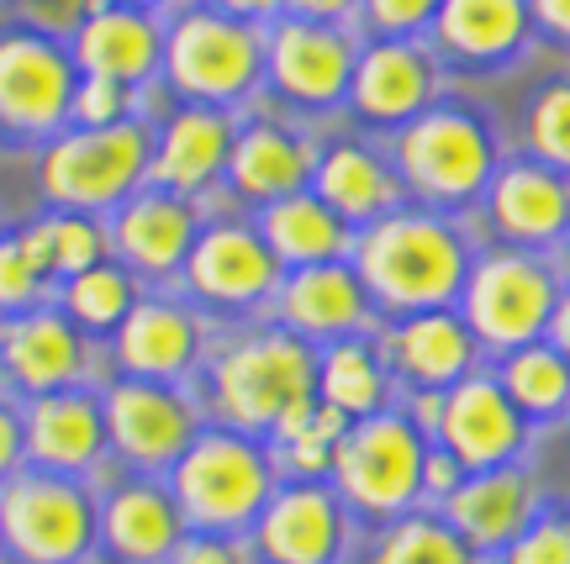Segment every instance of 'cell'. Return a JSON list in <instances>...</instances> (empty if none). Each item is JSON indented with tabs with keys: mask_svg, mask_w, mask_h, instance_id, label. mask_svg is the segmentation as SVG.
<instances>
[{
	"mask_svg": "<svg viewBox=\"0 0 570 564\" xmlns=\"http://www.w3.org/2000/svg\"><path fill=\"white\" fill-rule=\"evenodd\" d=\"M154 164V138L142 121L122 127H69L53 132L38 159V185L53 211L101 217L117 211L127 196H138Z\"/></svg>",
	"mask_w": 570,
	"mask_h": 564,
	"instance_id": "cell-1",
	"label": "cell"
},
{
	"mask_svg": "<svg viewBox=\"0 0 570 564\" xmlns=\"http://www.w3.org/2000/svg\"><path fill=\"white\" fill-rule=\"evenodd\" d=\"M169 491L190 533H244L275 496V464L248 433L217 427L196 433V444L175 464Z\"/></svg>",
	"mask_w": 570,
	"mask_h": 564,
	"instance_id": "cell-2",
	"label": "cell"
},
{
	"mask_svg": "<svg viewBox=\"0 0 570 564\" xmlns=\"http://www.w3.org/2000/svg\"><path fill=\"white\" fill-rule=\"evenodd\" d=\"M101 544V502L90 485L53 469L0 481V548L17 564H85Z\"/></svg>",
	"mask_w": 570,
	"mask_h": 564,
	"instance_id": "cell-3",
	"label": "cell"
},
{
	"mask_svg": "<svg viewBox=\"0 0 570 564\" xmlns=\"http://www.w3.org/2000/svg\"><path fill=\"white\" fill-rule=\"evenodd\" d=\"M217 412L238 433H275V427L302 412L317 385V359L296 333H259L227 348L217 359Z\"/></svg>",
	"mask_w": 570,
	"mask_h": 564,
	"instance_id": "cell-4",
	"label": "cell"
},
{
	"mask_svg": "<svg viewBox=\"0 0 570 564\" xmlns=\"http://www.w3.org/2000/svg\"><path fill=\"white\" fill-rule=\"evenodd\" d=\"M360 280L375 301L423 311V306H444L460 290L465 259L449 227L428 217H386L360 238Z\"/></svg>",
	"mask_w": 570,
	"mask_h": 564,
	"instance_id": "cell-5",
	"label": "cell"
},
{
	"mask_svg": "<svg viewBox=\"0 0 570 564\" xmlns=\"http://www.w3.org/2000/svg\"><path fill=\"white\" fill-rule=\"evenodd\" d=\"M164 69L185 101L223 111L227 101L254 90L265 69V42L254 21L223 17V11H185L164 38Z\"/></svg>",
	"mask_w": 570,
	"mask_h": 564,
	"instance_id": "cell-6",
	"label": "cell"
},
{
	"mask_svg": "<svg viewBox=\"0 0 570 564\" xmlns=\"http://www.w3.org/2000/svg\"><path fill=\"white\" fill-rule=\"evenodd\" d=\"M423 438L417 427L402 423V417H360L348 427L338 448H333V475H338V491L360 512H402V506L423 491Z\"/></svg>",
	"mask_w": 570,
	"mask_h": 564,
	"instance_id": "cell-7",
	"label": "cell"
},
{
	"mask_svg": "<svg viewBox=\"0 0 570 564\" xmlns=\"http://www.w3.org/2000/svg\"><path fill=\"white\" fill-rule=\"evenodd\" d=\"M75 53L42 32H6L0 38V132L53 138L69 127L75 101Z\"/></svg>",
	"mask_w": 570,
	"mask_h": 564,
	"instance_id": "cell-8",
	"label": "cell"
},
{
	"mask_svg": "<svg viewBox=\"0 0 570 564\" xmlns=\"http://www.w3.org/2000/svg\"><path fill=\"white\" fill-rule=\"evenodd\" d=\"M90 375V338L59 311V301H42L0 327V396H53L75 390Z\"/></svg>",
	"mask_w": 570,
	"mask_h": 564,
	"instance_id": "cell-9",
	"label": "cell"
},
{
	"mask_svg": "<svg viewBox=\"0 0 570 564\" xmlns=\"http://www.w3.org/2000/svg\"><path fill=\"white\" fill-rule=\"evenodd\" d=\"M106 444L132 469H175L180 454L196 444V412L180 390L159 380H117L101 390Z\"/></svg>",
	"mask_w": 570,
	"mask_h": 564,
	"instance_id": "cell-10",
	"label": "cell"
},
{
	"mask_svg": "<svg viewBox=\"0 0 570 564\" xmlns=\"http://www.w3.org/2000/svg\"><path fill=\"white\" fill-rule=\"evenodd\" d=\"M21 438H27L32 469H53V475H75V481H85L111 448L101 396H90L85 385L21 402Z\"/></svg>",
	"mask_w": 570,
	"mask_h": 564,
	"instance_id": "cell-11",
	"label": "cell"
},
{
	"mask_svg": "<svg viewBox=\"0 0 570 564\" xmlns=\"http://www.w3.org/2000/svg\"><path fill=\"white\" fill-rule=\"evenodd\" d=\"M111 254L132 269V275H175L190 248H196V211L185 196L175 190H159V185H142L138 196H127L117 211H111Z\"/></svg>",
	"mask_w": 570,
	"mask_h": 564,
	"instance_id": "cell-12",
	"label": "cell"
},
{
	"mask_svg": "<svg viewBox=\"0 0 570 564\" xmlns=\"http://www.w3.org/2000/svg\"><path fill=\"white\" fill-rule=\"evenodd\" d=\"M185 285L212 306H254L281 285V259L254 227L223 222L196 238L185 259Z\"/></svg>",
	"mask_w": 570,
	"mask_h": 564,
	"instance_id": "cell-13",
	"label": "cell"
},
{
	"mask_svg": "<svg viewBox=\"0 0 570 564\" xmlns=\"http://www.w3.org/2000/svg\"><path fill=\"white\" fill-rule=\"evenodd\" d=\"M402 169H407V180L417 185L423 196H439V201L470 196L491 169L487 132L470 117L433 111V117L407 127V138H402Z\"/></svg>",
	"mask_w": 570,
	"mask_h": 564,
	"instance_id": "cell-14",
	"label": "cell"
},
{
	"mask_svg": "<svg viewBox=\"0 0 570 564\" xmlns=\"http://www.w3.org/2000/svg\"><path fill=\"white\" fill-rule=\"evenodd\" d=\"M265 63L281 96L302 106H333L338 96H348V80H354V48L327 21H281L265 48Z\"/></svg>",
	"mask_w": 570,
	"mask_h": 564,
	"instance_id": "cell-15",
	"label": "cell"
},
{
	"mask_svg": "<svg viewBox=\"0 0 570 564\" xmlns=\"http://www.w3.org/2000/svg\"><path fill=\"white\" fill-rule=\"evenodd\" d=\"M69 53H75L80 75H96V80L138 90L142 80H154L164 69V32L148 11L106 0L101 11H90L80 21V32L69 38Z\"/></svg>",
	"mask_w": 570,
	"mask_h": 564,
	"instance_id": "cell-16",
	"label": "cell"
},
{
	"mask_svg": "<svg viewBox=\"0 0 570 564\" xmlns=\"http://www.w3.org/2000/svg\"><path fill=\"white\" fill-rule=\"evenodd\" d=\"M117 364L132 380H180L202 359V323L180 301H138L127 323L111 333Z\"/></svg>",
	"mask_w": 570,
	"mask_h": 564,
	"instance_id": "cell-17",
	"label": "cell"
},
{
	"mask_svg": "<svg viewBox=\"0 0 570 564\" xmlns=\"http://www.w3.org/2000/svg\"><path fill=\"white\" fill-rule=\"evenodd\" d=\"M254 527H259V554L269 564H333L344 548V506L323 485L275 491Z\"/></svg>",
	"mask_w": 570,
	"mask_h": 564,
	"instance_id": "cell-18",
	"label": "cell"
},
{
	"mask_svg": "<svg viewBox=\"0 0 570 564\" xmlns=\"http://www.w3.org/2000/svg\"><path fill=\"white\" fill-rule=\"evenodd\" d=\"M233 121L217 106H185L180 117H169L159 138H154V164H148V180L159 190H175V196H196L217 180L233 159Z\"/></svg>",
	"mask_w": 570,
	"mask_h": 564,
	"instance_id": "cell-19",
	"label": "cell"
},
{
	"mask_svg": "<svg viewBox=\"0 0 570 564\" xmlns=\"http://www.w3.org/2000/svg\"><path fill=\"white\" fill-rule=\"evenodd\" d=\"M185 538V517L175 491L154 481H127L101 502V544L122 564H169Z\"/></svg>",
	"mask_w": 570,
	"mask_h": 564,
	"instance_id": "cell-20",
	"label": "cell"
},
{
	"mask_svg": "<svg viewBox=\"0 0 570 564\" xmlns=\"http://www.w3.org/2000/svg\"><path fill=\"white\" fill-rule=\"evenodd\" d=\"M370 290L348 264H312L281 285V317L296 338H344L365 323Z\"/></svg>",
	"mask_w": 570,
	"mask_h": 564,
	"instance_id": "cell-21",
	"label": "cell"
},
{
	"mask_svg": "<svg viewBox=\"0 0 570 564\" xmlns=\"http://www.w3.org/2000/svg\"><path fill=\"white\" fill-rule=\"evenodd\" d=\"M550 311V280L523 259H491L470 280V323L491 343H523L544 327Z\"/></svg>",
	"mask_w": 570,
	"mask_h": 564,
	"instance_id": "cell-22",
	"label": "cell"
},
{
	"mask_svg": "<svg viewBox=\"0 0 570 564\" xmlns=\"http://www.w3.org/2000/svg\"><path fill=\"white\" fill-rule=\"evenodd\" d=\"M312 148H306L296 132L285 127H269V121H254L233 138V159H227V175H233V190L248 196V201H285V196H302L306 175H312Z\"/></svg>",
	"mask_w": 570,
	"mask_h": 564,
	"instance_id": "cell-23",
	"label": "cell"
},
{
	"mask_svg": "<svg viewBox=\"0 0 570 564\" xmlns=\"http://www.w3.org/2000/svg\"><path fill=\"white\" fill-rule=\"evenodd\" d=\"M428 85H433V69H428V59L417 48L381 42V48H370L365 59L354 63L348 96L360 106V117L370 121H407L423 111Z\"/></svg>",
	"mask_w": 570,
	"mask_h": 564,
	"instance_id": "cell-24",
	"label": "cell"
},
{
	"mask_svg": "<svg viewBox=\"0 0 570 564\" xmlns=\"http://www.w3.org/2000/svg\"><path fill=\"white\" fill-rule=\"evenodd\" d=\"M259 238L269 243V254L281 264L312 269V264H338L348 254V222L323 201V196H285V201L265 206Z\"/></svg>",
	"mask_w": 570,
	"mask_h": 564,
	"instance_id": "cell-25",
	"label": "cell"
},
{
	"mask_svg": "<svg viewBox=\"0 0 570 564\" xmlns=\"http://www.w3.org/2000/svg\"><path fill=\"white\" fill-rule=\"evenodd\" d=\"M449 438V454L460 464H497L508 459L512 448H518V417H512L508 396L497 390V385H460L454 396L444 402V417H439Z\"/></svg>",
	"mask_w": 570,
	"mask_h": 564,
	"instance_id": "cell-26",
	"label": "cell"
},
{
	"mask_svg": "<svg viewBox=\"0 0 570 564\" xmlns=\"http://www.w3.org/2000/svg\"><path fill=\"white\" fill-rule=\"evenodd\" d=\"M312 175H317V196H323L344 222H375L391 206V196H396L386 164L375 159L370 148H354V142L323 154Z\"/></svg>",
	"mask_w": 570,
	"mask_h": 564,
	"instance_id": "cell-27",
	"label": "cell"
},
{
	"mask_svg": "<svg viewBox=\"0 0 570 564\" xmlns=\"http://www.w3.org/2000/svg\"><path fill=\"white\" fill-rule=\"evenodd\" d=\"M21 243H27L32 264L48 275L53 290H59L63 280L85 275V269L106 264V254H111V238L101 232V222H96V217H80V211H53V217H38L32 227H21Z\"/></svg>",
	"mask_w": 570,
	"mask_h": 564,
	"instance_id": "cell-28",
	"label": "cell"
},
{
	"mask_svg": "<svg viewBox=\"0 0 570 564\" xmlns=\"http://www.w3.org/2000/svg\"><path fill=\"white\" fill-rule=\"evenodd\" d=\"M439 38L460 59H502L523 38V0H444Z\"/></svg>",
	"mask_w": 570,
	"mask_h": 564,
	"instance_id": "cell-29",
	"label": "cell"
},
{
	"mask_svg": "<svg viewBox=\"0 0 570 564\" xmlns=\"http://www.w3.org/2000/svg\"><path fill=\"white\" fill-rule=\"evenodd\" d=\"M53 301H59V311L80 327L85 338H101V333H117L127 323V311L138 306V280H132L127 264L106 259L96 269L75 275V280H63Z\"/></svg>",
	"mask_w": 570,
	"mask_h": 564,
	"instance_id": "cell-30",
	"label": "cell"
},
{
	"mask_svg": "<svg viewBox=\"0 0 570 564\" xmlns=\"http://www.w3.org/2000/svg\"><path fill=\"white\" fill-rule=\"evenodd\" d=\"M523 512H529V485L523 475H487V481H470L465 491H454V533L470 538V544H508L512 533L523 527Z\"/></svg>",
	"mask_w": 570,
	"mask_h": 564,
	"instance_id": "cell-31",
	"label": "cell"
},
{
	"mask_svg": "<svg viewBox=\"0 0 570 564\" xmlns=\"http://www.w3.org/2000/svg\"><path fill=\"white\" fill-rule=\"evenodd\" d=\"M391 359L402 364L412 380L444 385L465 369L470 338L454 317H444V311H423V317H412V323H402L396 333H391Z\"/></svg>",
	"mask_w": 570,
	"mask_h": 564,
	"instance_id": "cell-32",
	"label": "cell"
},
{
	"mask_svg": "<svg viewBox=\"0 0 570 564\" xmlns=\"http://www.w3.org/2000/svg\"><path fill=\"white\" fill-rule=\"evenodd\" d=\"M317 402H327L344 417H375L381 402H386V375H381V359L365 343H333L327 359L317 364Z\"/></svg>",
	"mask_w": 570,
	"mask_h": 564,
	"instance_id": "cell-33",
	"label": "cell"
},
{
	"mask_svg": "<svg viewBox=\"0 0 570 564\" xmlns=\"http://www.w3.org/2000/svg\"><path fill=\"white\" fill-rule=\"evenodd\" d=\"M566 211H570L566 190L550 175H539V169H512L508 180L497 185V217L518 238H550V232H560Z\"/></svg>",
	"mask_w": 570,
	"mask_h": 564,
	"instance_id": "cell-34",
	"label": "cell"
},
{
	"mask_svg": "<svg viewBox=\"0 0 570 564\" xmlns=\"http://www.w3.org/2000/svg\"><path fill=\"white\" fill-rule=\"evenodd\" d=\"M375 564H470V554L454 527H439V523H428V517H417V523L391 527Z\"/></svg>",
	"mask_w": 570,
	"mask_h": 564,
	"instance_id": "cell-35",
	"label": "cell"
},
{
	"mask_svg": "<svg viewBox=\"0 0 570 564\" xmlns=\"http://www.w3.org/2000/svg\"><path fill=\"white\" fill-rule=\"evenodd\" d=\"M48 290H53V285H48V275L32 264L21 232H0V317H21V311H32V306L53 301Z\"/></svg>",
	"mask_w": 570,
	"mask_h": 564,
	"instance_id": "cell-36",
	"label": "cell"
},
{
	"mask_svg": "<svg viewBox=\"0 0 570 564\" xmlns=\"http://www.w3.org/2000/svg\"><path fill=\"white\" fill-rule=\"evenodd\" d=\"M508 385H512V402H518V406H529V412H550V406L566 402L570 375H566V364L554 359V354L529 348L523 359H512Z\"/></svg>",
	"mask_w": 570,
	"mask_h": 564,
	"instance_id": "cell-37",
	"label": "cell"
},
{
	"mask_svg": "<svg viewBox=\"0 0 570 564\" xmlns=\"http://www.w3.org/2000/svg\"><path fill=\"white\" fill-rule=\"evenodd\" d=\"M122 121H132V90L80 75L75 101H69V127H122Z\"/></svg>",
	"mask_w": 570,
	"mask_h": 564,
	"instance_id": "cell-38",
	"label": "cell"
},
{
	"mask_svg": "<svg viewBox=\"0 0 570 564\" xmlns=\"http://www.w3.org/2000/svg\"><path fill=\"white\" fill-rule=\"evenodd\" d=\"M106 0H17L27 32H42V38H75L80 21L90 11H101Z\"/></svg>",
	"mask_w": 570,
	"mask_h": 564,
	"instance_id": "cell-39",
	"label": "cell"
},
{
	"mask_svg": "<svg viewBox=\"0 0 570 564\" xmlns=\"http://www.w3.org/2000/svg\"><path fill=\"white\" fill-rule=\"evenodd\" d=\"M533 142H539L544 159L570 169V85H560V90H550L539 101V111H533Z\"/></svg>",
	"mask_w": 570,
	"mask_h": 564,
	"instance_id": "cell-40",
	"label": "cell"
},
{
	"mask_svg": "<svg viewBox=\"0 0 570 564\" xmlns=\"http://www.w3.org/2000/svg\"><path fill=\"white\" fill-rule=\"evenodd\" d=\"M169 564H248V554L233 544V533H185Z\"/></svg>",
	"mask_w": 570,
	"mask_h": 564,
	"instance_id": "cell-41",
	"label": "cell"
},
{
	"mask_svg": "<svg viewBox=\"0 0 570 564\" xmlns=\"http://www.w3.org/2000/svg\"><path fill=\"white\" fill-rule=\"evenodd\" d=\"M512 564H570V527L566 523L533 527L529 538L512 548Z\"/></svg>",
	"mask_w": 570,
	"mask_h": 564,
	"instance_id": "cell-42",
	"label": "cell"
},
{
	"mask_svg": "<svg viewBox=\"0 0 570 564\" xmlns=\"http://www.w3.org/2000/svg\"><path fill=\"white\" fill-rule=\"evenodd\" d=\"M439 6H444V0H365L370 21L386 27V32H412V27H423Z\"/></svg>",
	"mask_w": 570,
	"mask_h": 564,
	"instance_id": "cell-43",
	"label": "cell"
},
{
	"mask_svg": "<svg viewBox=\"0 0 570 564\" xmlns=\"http://www.w3.org/2000/svg\"><path fill=\"white\" fill-rule=\"evenodd\" d=\"M27 469V438H21V406L0 396V481Z\"/></svg>",
	"mask_w": 570,
	"mask_h": 564,
	"instance_id": "cell-44",
	"label": "cell"
},
{
	"mask_svg": "<svg viewBox=\"0 0 570 564\" xmlns=\"http://www.w3.org/2000/svg\"><path fill=\"white\" fill-rule=\"evenodd\" d=\"M285 0H212V11L223 17H238V21H259V17H275Z\"/></svg>",
	"mask_w": 570,
	"mask_h": 564,
	"instance_id": "cell-45",
	"label": "cell"
},
{
	"mask_svg": "<svg viewBox=\"0 0 570 564\" xmlns=\"http://www.w3.org/2000/svg\"><path fill=\"white\" fill-rule=\"evenodd\" d=\"M285 6H291L302 21H327V27H333V21L344 17L354 0H285Z\"/></svg>",
	"mask_w": 570,
	"mask_h": 564,
	"instance_id": "cell-46",
	"label": "cell"
},
{
	"mask_svg": "<svg viewBox=\"0 0 570 564\" xmlns=\"http://www.w3.org/2000/svg\"><path fill=\"white\" fill-rule=\"evenodd\" d=\"M454 469H460L454 454H428L423 459V485L428 491H454Z\"/></svg>",
	"mask_w": 570,
	"mask_h": 564,
	"instance_id": "cell-47",
	"label": "cell"
},
{
	"mask_svg": "<svg viewBox=\"0 0 570 564\" xmlns=\"http://www.w3.org/2000/svg\"><path fill=\"white\" fill-rule=\"evenodd\" d=\"M533 6H539V17L550 21L554 32H566L570 38V0H533Z\"/></svg>",
	"mask_w": 570,
	"mask_h": 564,
	"instance_id": "cell-48",
	"label": "cell"
},
{
	"mask_svg": "<svg viewBox=\"0 0 570 564\" xmlns=\"http://www.w3.org/2000/svg\"><path fill=\"white\" fill-rule=\"evenodd\" d=\"M554 333H560V348L570 354V301L560 306V317H554Z\"/></svg>",
	"mask_w": 570,
	"mask_h": 564,
	"instance_id": "cell-49",
	"label": "cell"
},
{
	"mask_svg": "<svg viewBox=\"0 0 570 564\" xmlns=\"http://www.w3.org/2000/svg\"><path fill=\"white\" fill-rule=\"evenodd\" d=\"M111 6H132V11H154V6H169V0H111Z\"/></svg>",
	"mask_w": 570,
	"mask_h": 564,
	"instance_id": "cell-50",
	"label": "cell"
},
{
	"mask_svg": "<svg viewBox=\"0 0 570 564\" xmlns=\"http://www.w3.org/2000/svg\"><path fill=\"white\" fill-rule=\"evenodd\" d=\"M0 327H6V317H0Z\"/></svg>",
	"mask_w": 570,
	"mask_h": 564,
	"instance_id": "cell-51",
	"label": "cell"
},
{
	"mask_svg": "<svg viewBox=\"0 0 570 564\" xmlns=\"http://www.w3.org/2000/svg\"><path fill=\"white\" fill-rule=\"evenodd\" d=\"M0 554H6V548H0Z\"/></svg>",
	"mask_w": 570,
	"mask_h": 564,
	"instance_id": "cell-52",
	"label": "cell"
}]
</instances>
